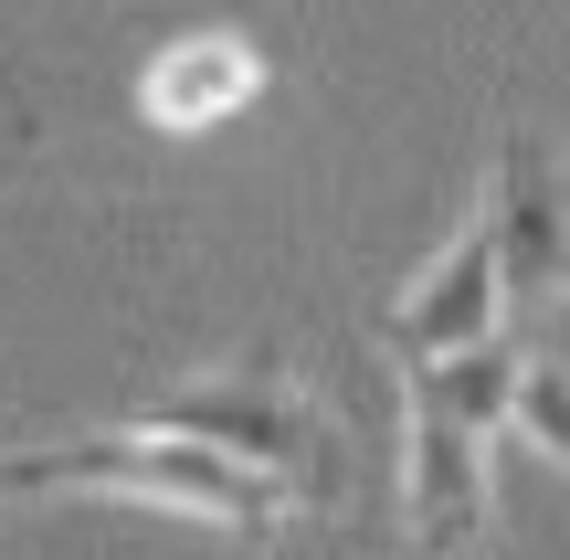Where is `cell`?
I'll use <instances>...</instances> for the list:
<instances>
[{"mask_svg":"<svg viewBox=\"0 0 570 560\" xmlns=\"http://www.w3.org/2000/svg\"><path fill=\"white\" fill-rule=\"evenodd\" d=\"M0 498H138V508L212 519V529H285L306 508L265 465L212 455L190 434H148V423H106V434H63V444H32V455H0Z\"/></svg>","mask_w":570,"mask_h":560,"instance_id":"cell-1","label":"cell"},{"mask_svg":"<svg viewBox=\"0 0 570 560\" xmlns=\"http://www.w3.org/2000/svg\"><path fill=\"white\" fill-rule=\"evenodd\" d=\"M402 540L423 560H465L487 540V444L497 423H508V392H518V360L497 350V338H475V350L454 360H423V371H402Z\"/></svg>","mask_w":570,"mask_h":560,"instance_id":"cell-2","label":"cell"},{"mask_svg":"<svg viewBox=\"0 0 570 560\" xmlns=\"http://www.w3.org/2000/svg\"><path fill=\"white\" fill-rule=\"evenodd\" d=\"M127 423H148V434H190V444H212V455H244V465H265V477H285L306 508L338 498V434H327V413L306 392H285L275 371L190 381V392L138 402Z\"/></svg>","mask_w":570,"mask_h":560,"instance_id":"cell-3","label":"cell"},{"mask_svg":"<svg viewBox=\"0 0 570 560\" xmlns=\"http://www.w3.org/2000/svg\"><path fill=\"white\" fill-rule=\"evenodd\" d=\"M487 233H497L508 307H550V296H570V169H560L550 138H529V127H518V138L497 148Z\"/></svg>","mask_w":570,"mask_h":560,"instance_id":"cell-4","label":"cell"},{"mask_svg":"<svg viewBox=\"0 0 570 560\" xmlns=\"http://www.w3.org/2000/svg\"><path fill=\"white\" fill-rule=\"evenodd\" d=\"M497 307H508V275H497V233H487V212H475V223L402 286V307L381 317V350L402 360V371L454 360V350H475V338H497Z\"/></svg>","mask_w":570,"mask_h":560,"instance_id":"cell-5","label":"cell"},{"mask_svg":"<svg viewBox=\"0 0 570 560\" xmlns=\"http://www.w3.org/2000/svg\"><path fill=\"white\" fill-rule=\"evenodd\" d=\"M254 96H265V53L244 32H169L138 63V127L148 138H212Z\"/></svg>","mask_w":570,"mask_h":560,"instance_id":"cell-6","label":"cell"},{"mask_svg":"<svg viewBox=\"0 0 570 560\" xmlns=\"http://www.w3.org/2000/svg\"><path fill=\"white\" fill-rule=\"evenodd\" d=\"M508 434L529 444L539 465H560V477H570V360H529V371H518V392H508Z\"/></svg>","mask_w":570,"mask_h":560,"instance_id":"cell-7","label":"cell"}]
</instances>
